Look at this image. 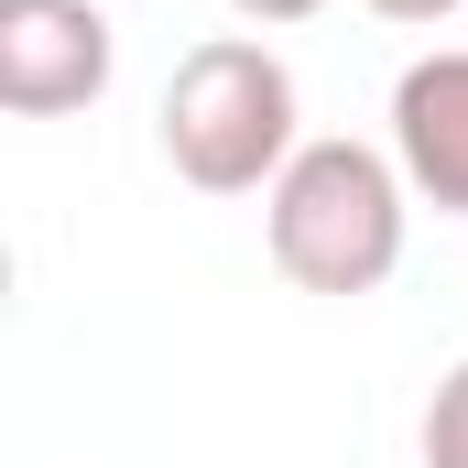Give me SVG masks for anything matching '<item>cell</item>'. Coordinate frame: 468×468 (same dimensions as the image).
I'll use <instances>...</instances> for the list:
<instances>
[{
	"mask_svg": "<svg viewBox=\"0 0 468 468\" xmlns=\"http://www.w3.org/2000/svg\"><path fill=\"white\" fill-rule=\"evenodd\" d=\"M403 164L370 153V142H305L283 164V186L261 197V239H272V272L294 294H381L403 272Z\"/></svg>",
	"mask_w": 468,
	"mask_h": 468,
	"instance_id": "6da1fadb",
	"label": "cell"
},
{
	"mask_svg": "<svg viewBox=\"0 0 468 468\" xmlns=\"http://www.w3.org/2000/svg\"><path fill=\"white\" fill-rule=\"evenodd\" d=\"M294 153H305V131H294V66L272 44L218 33V44L175 55V77H164V164L197 197H272Z\"/></svg>",
	"mask_w": 468,
	"mask_h": 468,
	"instance_id": "7a4b0ae2",
	"label": "cell"
},
{
	"mask_svg": "<svg viewBox=\"0 0 468 468\" xmlns=\"http://www.w3.org/2000/svg\"><path fill=\"white\" fill-rule=\"evenodd\" d=\"M110 66H120V33L99 0H0V110L11 120L99 110Z\"/></svg>",
	"mask_w": 468,
	"mask_h": 468,
	"instance_id": "3957f363",
	"label": "cell"
},
{
	"mask_svg": "<svg viewBox=\"0 0 468 468\" xmlns=\"http://www.w3.org/2000/svg\"><path fill=\"white\" fill-rule=\"evenodd\" d=\"M392 164L436 218H468V44L392 77Z\"/></svg>",
	"mask_w": 468,
	"mask_h": 468,
	"instance_id": "277c9868",
	"label": "cell"
},
{
	"mask_svg": "<svg viewBox=\"0 0 468 468\" xmlns=\"http://www.w3.org/2000/svg\"><path fill=\"white\" fill-rule=\"evenodd\" d=\"M425 468H468V359L436 381V403H425Z\"/></svg>",
	"mask_w": 468,
	"mask_h": 468,
	"instance_id": "5b68a950",
	"label": "cell"
},
{
	"mask_svg": "<svg viewBox=\"0 0 468 468\" xmlns=\"http://www.w3.org/2000/svg\"><path fill=\"white\" fill-rule=\"evenodd\" d=\"M359 11H381V22H403V33H436V22H458L468 0H359Z\"/></svg>",
	"mask_w": 468,
	"mask_h": 468,
	"instance_id": "8992f818",
	"label": "cell"
},
{
	"mask_svg": "<svg viewBox=\"0 0 468 468\" xmlns=\"http://www.w3.org/2000/svg\"><path fill=\"white\" fill-rule=\"evenodd\" d=\"M239 22H316V11H327V0H229Z\"/></svg>",
	"mask_w": 468,
	"mask_h": 468,
	"instance_id": "52a82bcc",
	"label": "cell"
}]
</instances>
